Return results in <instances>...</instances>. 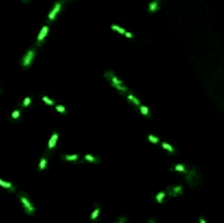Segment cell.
<instances>
[{"instance_id": "1", "label": "cell", "mask_w": 224, "mask_h": 223, "mask_svg": "<svg viewBox=\"0 0 224 223\" xmlns=\"http://www.w3.org/2000/svg\"><path fill=\"white\" fill-rule=\"evenodd\" d=\"M106 78L110 80V85H113L114 88H116V89L118 90V91H120V92H123V93H125V92H128V90H127V88L124 85V83L120 81L119 79H117V77L115 75L112 71H108V72H106Z\"/></svg>"}, {"instance_id": "2", "label": "cell", "mask_w": 224, "mask_h": 223, "mask_svg": "<svg viewBox=\"0 0 224 223\" xmlns=\"http://www.w3.org/2000/svg\"><path fill=\"white\" fill-rule=\"evenodd\" d=\"M35 54H36V50H35L34 48H32V49L27 50V51L25 53L24 56H23L22 61H21L22 67H24V68H29V67H30V64H32L33 59H34Z\"/></svg>"}, {"instance_id": "3", "label": "cell", "mask_w": 224, "mask_h": 223, "mask_svg": "<svg viewBox=\"0 0 224 223\" xmlns=\"http://www.w3.org/2000/svg\"><path fill=\"white\" fill-rule=\"evenodd\" d=\"M20 200L21 202H22V204H23V208H24L25 212L27 213V214H30V215L34 214L35 208L33 207V204L30 202V200L27 199V197L25 195H20Z\"/></svg>"}, {"instance_id": "4", "label": "cell", "mask_w": 224, "mask_h": 223, "mask_svg": "<svg viewBox=\"0 0 224 223\" xmlns=\"http://www.w3.org/2000/svg\"><path fill=\"white\" fill-rule=\"evenodd\" d=\"M61 5H62V1H59V2H56L54 9L50 11L49 14H48V22H51L54 21V19L56 18V15L59 13L60 9H61Z\"/></svg>"}, {"instance_id": "5", "label": "cell", "mask_w": 224, "mask_h": 223, "mask_svg": "<svg viewBox=\"0 0 224 223\" xmlns=\"http://www.w3.org/2000/svg\"><path fill=\"white\" fill-rule=\"evenodd\" d=\"M183 193V187L182 186H173L169 188V195L171 197H176L178 195Z\"/></svg>"}, {"instance_id": "6", "label": "cell", "mask_w": 224, "mask_h": 223, "mask_svg": "<svg viewBox=\"0 0 224 223\" xmlns=\"http://www.w3.org/2000/svg\"><path fill=\"white\" fill-rule=\"evenodd\" d=\"M187 177L186 179L188 180V183L190 185H192V182H197V176H198V173H196V169H192L190 171H187Z\"/></svg>"}, {"instance_id": "7", "label": "cell", "mask_w": 224, "mask_h": 223, "mask_svg": "<svg viewBox=\"0 0 224 223\" xmlns=\"http://www.w3.org/2000/svg\"><path fill=\"white\" fill-rule=\"evenodd\" d=\"M48 30H49V27H48V25H45L44 27H43V30L40 31V35H38V38H37V44L36 45H40L42 44V40H44V37L47 35L48 33Z\"/></svg>"}, {"instance_id": "8", "label": "cell", "mask_w": 224, "mask_h": 223, "mask_svg": "<svg viewBox=\"0 0 224 223\" xmlns=\"http://www.w3.org/2000/svg\"><path fill=\"white\" fill-rule=\"evenodd\" d=\"M57 139H58V134L55 132V134H53L51 139L49 140V142H48V149H49V150H53V149L55 148L56 142H57Z\"/></svg>"}, {"instance_id": "9", "label": "cell", "mask_w": 224, "mask_h": 223, "mask_svg": "<svg viewBox=\"0 0 224 223\" xmlns=\"http://www.w3.org/2000/svg\"><path fill=\"white\" fill-rule=\"evenodd\" d=\"M159 0H153L151 3H150V5H149V11L150 12H154V11H156L158 9H159L160 7H159Z\"/></svg>"}, {"instance_id": "10", "label": "cell", "mask_w": 224, "mask_h": 223, "mask_svg": "<svg viewBox=\"0 0 224 223\" xmlns=\"http://www.w3.org/2000/svg\"><path fill=\"white\" fill-rule=\"evenodd\" d=\"M171 169H174V171H178V172H182V173H187V169L185 167L184 165L182 164H178V165H175L174 167H172Z\"/></svg>"}, {"instance_id": "11", "label": "cell", "mask_w": 224, "mask_h": 223, "mask_svg": "<svg viewBox=\"0 0 224 223\" xmlns=\"http://www.w3.org/2000/svg\"><path fill=\"white\" fill-rule=\"evenodd\" d=\"M0 185H1L2 187H5V188L10 189L11 191H12V190H14V186H13V185H11L10 183H5V182L1 180V179H0Z\"/></svg>"}, {"instance_id": "12", "label": "cell", "mask_w": 224, "mask_h": 223, "mask_svg": "<svg viewBox=\"0 0 224 223\" xmlns=\"http://www.w3.org/2000/svg\"><path fill=\"white\" fill-rule=\"evenodd\" d=\"M165 197V193L164 191H161V193H159L156 196H155V199H156V201L159 203H162L163 202V199H164Z\"/></svg>"}, {"instance_id": "13", "label": "cell", "mask_w": 224, "mask_h": 223, "mask_svg": "<svg viewBox=\"0 0 224 223\" xmlns=\"http://www.w3.org/2000/svg\"><path fill=\"white\" fill-rule=\"evenodd\" d=\"M128 99H129V101H131V102H132L134 104H136V105H139L140 104L139 99H136V97H134V96L131 94V93H128Z\"/></svg>"}, {"instance_id": "14", "label": "cell", "mask_w": 224, "mask_h": 223, "mask_svg": "<svg viewBox=\"0 0 224 223\" xmlns=\"http://www.w3.org/2000/svg\"><path fill=\"white\" fill-rule=\"evenodd\" d=\"M162 147H163L164 149H166V150H169L171 153H174V152H175L174 148H173L172 145H169V143H166V142H163V143H162Z\"/></svg>"}, {"instance_id": "15", "label": "cell", "mask_w": 224, "mask_h": 223, "mask_svg": "<svg viewBox=\"0 0 224 223\" xmlns=\"http://www.w3.org/2000/svg\"><path fill=\"white\" fill-rule=\"evenodd\" d=\"M84 160H86V161H90V162H100V160L95 159L94 156H92V155H90V154H86V155H84Z\"/></svg>"}, {"instance_id": "16", "label": "cell", "mask_w": 224, "mask_h": 223, "mask_svg": "<svg viewBox=\"0 0 224 223\" xmlns=\"http://www.w3.org/2000/svg\"><path fill=\"white\" fill-rule=\"evenodd\" d=\"M62 159L68 160V161H73V160L78 159V155H77V154H72V155H64Z\"/></svg>"}, {"instance_id": "17", "label": "cell", "mask_w": 224, "mask_h": 223, "mask_svg": "<svg viewBox=\"0 0 224 223\" xmlns=\"http://www.w3.org/2000/svg\"><path fill=\"white\" fill-rule=\"evenodd\" d=\"M99 213H100V207L97 206V207L95 208L94 211H93V213H92V215H91V219H92V220H95V219L97 218V215H99Z\"/></svg>"}, {"instance_id": "18", "label": "cell", "mask_w": 224, "mask_h": 223, "mask_svg": "<svg viewBox=\"0 0 224 223\" xmlns=\"http://www.w3.org/2000/svg\"><path fill=\"white\" fill-rule=\"evenodd\" d=\"M139 108H140V110H141V113L143 115H145L147 117H149L150 116V113H149V109L147 108L145 106H139Z\"/></svg>"}, {"instance_id": "19", "label": "cell", "mask_w": 224, "mask_h": 223, "mask_svg": "<svg viewBox=\"0 0 224 223\" xmlns=\"http://www.w3.org/2000/svg\"><path fill=\"white\" fill-rule=\"evenodd\" d=\"M112 29H113V30H116L117 32H119L120 34H125V32H126L124 29H121V27H119V26H117V25H115V24L112 25Z\"/></svg>"}, {"instance_id": "20", "label": "cell", "mask_w": 224, "mask_h": 223, "mask_svg": "<svg viewBox=\"0 0 224 223\" xmlns=\"http://www.w3.org/2000/svg\"><path fill=\"white\" fill-rule=\"evenodd\" d=\"M148 139H149L151 142H153V143H158V142H159V138H156V137L152 136V134L148 136Z\"/></svg>"}, {"instance_id": "21", "label": "cell", "mask_w": 224, "mask_h": 223, "mask_svg": "<svg viewBox=\"0 0 224 223\" xmlns=\"http://www.w3.org/2000/svg\"><path fill=\"white\" fill-rule=\"evenodd\" d=\"M56 109H57L58 112H60V113H62V114H66V113H67L66 108L64 106H61V105H57V106H56Z\"/></svg>"}, {"instance_id": "22", "label": "cell", "mask_w": 224, "mask_h": 223, "mask_svg": "<svg viewBox=\"0 0 224 223\" xmlns=\"http://www.w3.org/2000/svg\"><path fill=\"white\" fill-rule=\"evenodd\" d=\"M31 102H32V99H31V97H26V99H24V102H23V104H22V107H26V106H29Z\"/></svg>"}, {"instance_id": "23", "label": "cell", "mask_w": 224, "mask_h": 223, "mask_svg": "<svg viewBox=\"0 0 224 223\" xmlns=\"http://www.w3.org/2000/svg\"><path fill=\"white\" fill-rule=\"evenodd\" d=\"M45 165H46V158L44 156V158L42 159V161H40V171L45 169Z\"/></svg>"}, {"instance_id": "24", "label": "cell", "mask_w": 224, "mask_h": 223, "mask_svg": "<svg viewBox=\"0 0 224 223\" xmlns=\"http://www.w3.org/2000/svg\"><path fill=\"white\" fill-rule=\"evenodd\" d=\"M19 115H20V110H14L13 114H12V119H18L19 118Z\"/></svg>"}, {"instance_id": "25", "label": "cell", "mask_w": 224, "mask_h": 223, "mask_svg": "<svg viewBox=\"0 0 224 223\" xmlns=\"http://www.w3.org/2000/svg\"><path fill=\"white\" fill-rule=\"evenodd\" d=\"M43 101H44V102H46V104H48V105H54V102H53L51 99H47L46 96H44V97H43Z\"/></svg>"}, {"instance_id": "26", "label": "cell", "mask_w": 224, "mask_h": 223, "mask_svg": "<svg viewBox=\"0 0 224 223\" xmlns=\"http://www.w3.org/2000/svg\"><path fill=\"white\" fill-rule=\"evenodd\" d=\"M116 223H126V219H125L124 217H121V218L119 219V221H118V222H116Z\"/></svg>"}, {"instance_id": "27", "label": "cell", "mask_w": 224, "mask_h": 223, "mask_svg": "<svg viewBox=\"0 0 224 223\" xmlns=\"http://www.w3.org/2000/svg\"><path fill=\"white\" fill-rule=\"evenodd\" d=\"M125 35H126L127 37H129V38H131V37H132V34H131V33H129V32H125Z\"/></svg>"}, {"instance_id": "28", "label": "cell", "mask_w": 224, "mask_h": 223, "mask_svg": "<svg viewBox=\"0 0 224 223\" xmlns=\"http://www.w3.org/2000/svg\"><path fill=\"white\" fill-rule=\"evenodd\" d=\"M199 223H206V221H204V219H203V218H200Z\"/></svg>"}, {"instance_id": "29", "label": "cell", "mask_w": 224, "mask_h": 223, "mask_svg": "<svg viewBox=\"0 0 224 223\" xmlns=\"http://www.w3.org/2000/svg\"><path fill=\"white\" fill-rule=\"evenodd\" d=\"M150 223H155V221H153V220H151V221H150Z\"/></svg>"}, {"instance_id": "30", "label": "cell", "mask_w": 224, "mask_h": 223, "mask_svg": "<svg viewBox=\"0 0 224 223\" xmlns=\"http://www.w3.org/2000/svg\"><path fill=\"white\" fill-rule=\"evenodd\" d=\"M23 1H24V2H29V1H30V0H23Z\"/></svg>"}]
</instances>
